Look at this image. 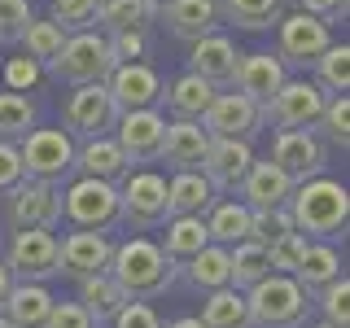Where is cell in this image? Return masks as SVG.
Returning <instances> with one entry per match:
<instances>
[{
    "label": "cell",
    "instance_id": "ee69618b",
    "mask_svg": "<svg viewBox=\"0 0 350 328\" xmlns=\"http://www.w3.org/2000/svg\"><path fill=\"white\" fill-rule=\"evenodd\" d=\"M302 249H306V236H302V232H284L280 241H271V245H267L271 271H284V276H293V267H298Z\"/></svg>",
    "mask_w": 350,
    "mask_h": 328
},
{
    "label": "cell",
    "instance_id": "9c48e42d",
    "mask_svg": "<svg viewBox=\"0 0 350 328\" xmlns=\"http://www.w3.org/2000/svg\"><path fill=\"white\" fill-rule=\"evenodd\" d=\"M123 189H118V219L140 232L149 228H162L167 223V180L158 171H136V175H123Z\"/></svg>",
    "mask_w": 350,
    "mask_h": 328
},
{
    "label": "cell",
    "instance_id": "7dc6e473",
    "mask_svg": "<svg viewBox=\"0 0 350 328\" xmlns=\"http://www.w3.org/2000/svg\"><path fill=\"white\" fill-rule=\"evenodd\" d=\"M0 74H5V87H9V92H27V87H36V79L44 74V66L31 62L27 53H22V57H14Z\"/></svg>",
    "mask_w": 350,
    "mask_h": 328
},
{
    "label": "cell",
    "instance_id": "e575fe53",
    "mask_svg": "<svg viewBox=\"0 0 350 328\" xmlns=\"http://www.w3.org/2000/svg\"><path fill=\"white\" fill-rule=\"evenodd\" d=\"M18 44L27 49V57H31V62H40L44 70H49L53 57H57V53H62V44H66V31H62L53 18H31Z\"/></svg>",
    "mask_w": 350,
    "mask_h": 328
},
{
    "label": "cell",
    "instance_id": "f907efd6",
    "mask_svg": "<svg viewBox=\"0 0 350 328\" xmlns=\"http://www.w3.org/2000/svg\"><path fill=\"white\" fill-rule=\"evenodd\" d=\"M18 180H22V158H18V145H14V140H0V197L14 189Z\"/></svg>",
    "mask_w": 350,
    "mask_h": 328
},
{
    "label": "cell",
    "instance_id": "ffe728a7",
    "mask_svg": "<svg viewBox=\"0 0 350 328\" xmlns=\"http://www.w3.org/2000/svg\"><path fill=\"white\" fill-rule=\"evenodd\" d=\"M206 145H211V131L197 123V118H171L167 131H162L158 158L171 162L175 171H197L206 158Z\"/></svg>",
    "mask_w": 350,
    "mask_h": 328
},
{
    "label": "cell",
    "instance_id": "bcb514c9",
    "mask_svg": "<svg viewBox=\"0 0 350 328\" xmlns=\"http://www.w3.org/2000/svg\"><path fill=\"white\" fill-rule=\"evenodd\" d=\"M109 324H114V328H162L158 311H153L145 298H127V302H123V311H118Z\"/></svg>",
    "mask_w": 350,
    "mask_h": 328
},
{
    "label": "cell",
    "instance_id": "83f0119b",
    "mask_svg": "<svg viewBox=\"0 0 350 328\" xmlns=\"http://www.w3.org/2000/svg\"><path fill=\"white\" fill-rule=\"evenodd\" d=\"M202 245H211V232H206L202 215H171L167 219V236H162V254H167L175 267H184Z\"/></svg>",
    "mask_w": 350,
    "mask_h": 328
},
{
    "label": "cell",
    "instance_id": "b9f144b4",
    "mask_svg": "<svg viewBox=\"0 0 350 328\" xmlns=\"http://www.w3.org/2000/svg\"><path fill=\"white\" fill-rule=\"evenodd\" d=\"M320 311H324V324L350 328V280H346V271L320 289Z\"/></svg>",
    "mask_w": 350,
    "mask_h": 328
},
{
    "label": "cell",
    "instance_id": "8992f818",
    "mask_svg": "<svg viewBox=\"0 0 350 328\" xmlns=\"http://www.w3.org/2000/svg\"><path fill=\"white\" fill-rule=\"evenodd\" d=\"M62 219L70 228H92V232L114 228L118 223V184L79 175V180L62 193Z\"/></svg>",
    "mask_w": 350,
    "mask_h": 328
},
{
    "label": "cell",
    "instance_id": "d4e9b609",
    "mask_svg": "<svg viewBox=\"0 0 350 328\" xmlns=\"http://www.w3.org/2000/svg\"><path fill=\"white\" fill-rule=\"evenodd\" d=\"M162 18H167V27H171V36H180V40H202V36H211V31H219V0H171L167 9H162Z\"/></svg>",
    "mask_w": 350,
    "mask_h": 328
},
{
    "label": "cell",
    "instance_id": "cb8c5ba5",
    "mask_svg": "<svg viewBox=\"0 0 350 328\" xmlns=\"http://www.w3.org/2000/svg\"><path fill=\"white\" fill-rule=\"evenodd\" d=\"M49 311H53V293L40 280H14L5 306H0V315L14 328H44L49 324Z\"/></svg>",
    "mask_w": 350,
    "mask_h": 328
},
{
    "label": "cell",
    "instance_id": "74e56055",
    "mask_svg": "<svg viewBox=\"0 0 350 328\" xmlns=\"http://www.w3.org/2000/svg\"><path fill=\"white\" fill-rule=\"evenodd\" d=\"M315 83L328 96H342L350 87V49L346 44H328L320 57H315Z\"/></svg>",
    "mask_w": 350,
    "mask_h": 328
},
{
    "label": "cell",
    "instance_id": "30bf717a",
    "mask_svg": "<svg viewBox=\"0 0 350 328\" xmlns=\"http://www.w3.org/2000/svg\"><path fill=\"white\" fill-rule=\"evenodd\" d=\"M9 197V228H57L62 223V189L44 180H18Z\"/></svg>",
    "mask_w": 350,
    "mask_h": 328
},
{
    "label": "cell",
    "instance_id": "52a82bcc",
    "mask_svg": "<svg viewBox=\"0 0 350 328\" xmlns=\"http://www.w3.org/2000/svg\"><path fill=\"white\" fill-rule=\"evenodd\" d=\"M324 101H328V92H324L320 83H311V79H284L276 92L262 101V118L276 123L280 131H293V127L315 131V123H320V114H324Z\"/></svg>",
    "mask_w": 350,
    "mask_h": 328
},
{
    "label": "cell",
    "instance_id": "f35d334b",
    "mask_svg": "<svg viewBox=\"0 0 350 328\" xmlns=\"http://www.w3.org/2000/svg\"><path fill=\"white\" fill-rule=\"evenodd\" d=\"M149 9L145 0H101L96 5V22L114 36V31H145L149 27Z\"/></svg>",
    "mask_w": 350,
    "mask_h": 328
},
{
    "label": "cell",
    "instance_id": "5bb4252c",
    "mask_svg": "<svg viewBox=\"0 0 350 328\" xmlns=\"http://www.w3.org/2000/svg\"><path fill=\"white\" fill-rule=\"evenodd\" d=\"M271 162H276V167L289 175L293 184H302V180H315V175H324V167H328V149H324V140L315 136V131L293 127V131H276Z\"/></svg>",
    "mask_w": 350,
    "mask_h": 328
},
{
    "label": "cell",
    "instance_id": "7c38bea8",
    "mask_svg": "<svg viewBox=\"0 0 350 328\" xmlns=\"http://www.w3.org/2000/svg\"><path fill=\"white\" fill-rule=\"evenodd\" d=\"M262 123H267L262 105L241 96V92H215V101L202 114V127L211 136H232V140H254L262 131Z\"/></svg>",
    "mask_w": 350,
    "mask_h": 328
},
{
    "label": "cell",
    "instance_id": "d6986e66",
    "mask_svg": "<svg viewBox=\"0 0 350 328\" xmlns=\"http://www.w3.org/2000/svg\"><path fill=\"white\" fill-rule=\"evenodd\" d=\"M241 189V202L250 206V210H276V206H289V193H293V180L284 175L276 162H250V171H245V180L237 184Z\"/></svg>",
    "mask_w": 350,
    "mask_h": 328
},
{
    "label": "cell",
    "instance_id": "681fc988",
    "mask_svg": "<svg viewBox=\"0 0 350 328\" xmlns=\"http://www.w3.org/2000/svg\"><path fill=\"white\" fill-rule=\"evenodd\" d=\"M109 53H114V62L145 57V31H114L109 36Z\"/></svg>",
    "mask_w": 350,
    "mask_h": 328
},
{
    "label": "cell",
    "instance_id": "c3c4849f",
    "mask_svg": "<svg viewBox=\"0 0 350 328\" xmlns=\"http://www.w3.org/2000/svg\"><path fill=\"white\" fill-rule=\"evenodd\" d=\"M44 328H96V320L83 311L79 302H53L49 324H44Z\"/></svg>",
    "mask_w": 350,
    "mask_h": 328
},
{
    "label": "cell",
    "instance_id": "816d5d0a",
    "mask_svg": "<svg viewBox=\"0 0 350 328\" xmlns=\"http://www.w3.org/2000/svg\"><path fill=\"white\" fill-rule=\"evenodd\" d=\"M298 9H302V14H315V18H324V22H333V18H346V0H298Z\"/></svg>",
    "mask_w": 350,
    "mask_h": 328
},
{
    "label": "cell",
    "instance_id": "ba28073f",
    "mask_svg": "<svg viewBox=\"0 0 350 328\" xmlns=\"http://www.w3.org/2000/svg\"><path fill=\"white\" fill-rule=\"evenodd\" d=\"M118 123V105L109 96L105 83H79L62 105V127L75 140H92V136H109Z\"/></svg>",
    "mask_w": 350,
    "mask_h": 328
},
{
    "label": "cell",
    "instance_id": "ac0fdd59",
    "mask_svg": "<svg viewBox=\"0 0 350 328\" xmlns=\"http://www.w3.org/2000/svg\"><path fill=\"white\" fill-rule=\"evenodd\" d=\"M250 162H254V149H250V140H232V136H211V145H206V158H202V171L206 180L215 184V189H237L241 180H245Z\"/></svg>",
    "mask_w": 350,
    "mask_h": 328
},
{
    "label": "cell",
    "instance_id": "484cf974",
    "mask_svg": "<svg viewBox=\"0 0 350 328\" xmlns=\"http://www.w3.org/2000/svg\"><path fill=\"white\" fill-rule=\"evenodd\" d=\"M215 202H219V189L202 171H175V180L167 184V219L171 215H206Z\"/></svg>",
    "mask_w": 350,
    "mask_h": 328
},
{
    "label": "cell",
    "instance_id": "f546056e",
    "mask_svg": "<svg viewBox=\"0 0 350 328\" xmlns=\"http://www.w3.org/2000/svg\"><path fill=\"white\" fill-rule=\"evenodd\" d=\"M262 276H271V258H267V245L258 241H237L228 245V284L232 289H254Z\"/></svg>",
    "mask_w": 350,
    "mask_h": 328
},
{
    "label": "cell",
    "instance_id": "9a60e30c",
    "mask_svg": "<svg viewBox=\"0 0 350 328\" xmlns=\"http://www.w3.org/2000/svg\"><path fill=\"white\" fill-rule=\"evenodd\" d=\"M105 87L114 96L118 114L123 109H149L162 101V74L145 62H118L114 70L105 74Z\"/></svg>",
    "mask_w": 350,
    "mask_h": 328
},
{
    "label": "cell",
    "instance_id": "6da1fadb",
    "mask_svg": "<svg viewBox=\"0 0 350 328\" xmlns=\"http://www.w3.org/2000/svg\"><path fill=\"white\" fill-rule=\"evenodd\" d=\"M289 215H293V228L302 236L337 241V236H346V223H350V193H346V184L315 175V180L293 184Z\"/></svg>",
    "mask_w": 350,
    "mask_h": 328
},
{
    "label": "cell",
    "instance_id": "6f0895ef",
    "mask_svg": "<svg viewBox=\"0 0 350 328\" xmlns=\"http://www.w3.org/2000/svg\"><path fill=\"white\" fill-rule=\"evenodd\" d=\"M315 328H337V324H315Z\"/></svg>",
    "mask_w": 350,
    "mask_h": 328
},
{
    "label": "cell",
    "instance_id": "8fae6325",
    "mask_svg": "<svg viewBox=\"0 0 350 328\" xmlns=\"http://www.w3.org/2000/svg\"><path fill=\"white\" fill-rule=\"evenodd\" d=\"M9 271H14V280H49L57 276V232L53 228H22L14 232L9 241Z\"/></svg>",
    "mask_w": 350,
    "mask_h": 328
},
{
    "label": "cell",
    "instance_id": "4dcf8cb0",
    "mask_svg": "<svg viewBox=\"0 0 350 328\" xmlns=\"http://www.w3.org/2000/svg\"><path fill=\"white\" fill-rule=\"evenodd\" d=\"M215 92L219 87L215 83H206L202 74H180L171 87H162V96H167V105H171V114L175 118H197L202 123V114H206V105L215 101Z\"/></svg>",
    "mask_w": 350,
    "mask_h": 328
},
{
    "label": "cell",
    "instance_id": "7402d4cb",
    "mask_svg": "<svg viewBox=\"0 0 350 328\" xmlns=\"http://www.w3.org/2000/svg\"><path fill=\"white\" fill-rule=\"evenodd\" d=\"M237 44L228 40V36H219V31H211V36H202V40H193V49H189V70L193 74H202L206 83H215V87H228L232 83V70H237Z\"/></svg>",
    "mask_w": 350,
    "mask_h": 328
},
{
    "label": "cell",
    "instance_id": "836d02e7",
    "mask_svg": "<svg viewBox=\"0 0 350 328\" xmlns=\"http://www.w3.org/2000/svg\"><path fill=\"white\" fill-rule=\"evenodd\" d=\"M202 324H206V328H250L245 293H241V289H232V284H224V289L206 293Z\"/></svg>",
    "mask_w": 350,
    "mask_h": 328
},
{
    "label": "cell",
    "instance_id": "44dd1931",
    "mask_svg": "<svg viewBox=\"0 0 350 328\" xmlns=\"http://www.w3.org/2000/svg\"><path fill=\"white\" fill-rule=\"evenodd\" d=\"M284 79H289V74H284V62L276 53H241L237 70H232V87L241 96H250V101H258V105L267 101Z\"/></svg>",
    "mask_w": 350,
    "mask_h": 328
},
{
    "label": "cell",
    "instance_id": "3957f363",
    "mask_svg": "<svg viewBox=\"0 0 350 328\" xmlns=\"http://www.w3.org/2000/svg\"><path fill=\"white\" fill-rule=\"evenodd\" d=\"M245 311H250V328H302L306 315H311V293L293 276L271 271L254 289H245Z\"/></svg>",
    "mask_w": 350,
    "mask_h": 328
},
{
    "label": "cell",
    "instance_id": "ab89813d",
    "mask_svg": "<svg viewBox=\"0 0 350 328\" xmlns=\"http://www.w3.org/2000/svg\"><path fill=\"white\" fill-rule=\"evenodd\" d=\"M320 136L328 140L333 149H350V101H346V92L342 96H328L324 101V114H320Z\"/></svg>",
    "mask_w": 350,
    "mask_h": 328
},
{
    "label": "cell",
    "instance_id": "7a4b0ae2",
    "mask_svg": "<svg viewBox=\"0 0 350 328\" xmlns=\"http://www.w3.org/2000/svg\"><path fill=\"white\" fill-rule=\"evenodd\" d=\"M105 271L114 276V284L127 293V298H145V302L158 298V293H167L171 280H175V262L162 254V245H153L145 236L114 245Z\"/></svg>",
    "mask_w": 350,
    "mask_h": 328
},
{
    "label": "cell",
    "instance_id": "277c9868",
    "mask_svg": "<svg viewBox=\"0 0 350 328\" xmlns=\"http://www.w3.org/2000/svg\"><path fill=\"white\" fill-rule=\"evenodd\" d=\"M18 158L22 180L62 184L75 175V136H66V127H31L18 140Z\"/></svg>",
    "mask_w": 350,
    "mask_h": 328
},
{
    "label": "cell",
    "instance_id": "5b68a950",
    "mask_svg": "<svg viewBox=\"0 0 350 328\" xmlns=\"http://www.w3.org/2000/svg\"><path fill=\"white\" fill-rule=\"evenodd\" d=\"M114 53H109V36L101 31H75V36H66L62 53L53 57L49 70L57 74L62 83L79 87V83H105V74L114 70Z\"/></svg>",
    "mask_w": 350,
    "mask_h": 328
},
{
    "label": "cell",
    "instance_id": "e0dca14e",
    "mask_svg": "<svg viewBox=\"0 0 350 328\" xmlns=\"http://www.w3.org/2000/svg\"><path fill=\"white\" fill-rule=\"evenodd\" d=\"M162 131H167V118L153 105L149 109H123L114 123V140L127 153V162H153L162 149Z\"/></svg>",
    "mask_w": 350,
    "mask_h": 328
},
{
    "label": "cell",
    "instance_id": "4316f807",
    "mask_svg": "<svg viewBox=\"0 0 350 328\" xmlns=\"http://www.w3.org/2000/svg\"><path fill=\"white\" fill-rule=\"evenodd\" d=\"M342 276V254H337L333 241H306L298 267H293V280L302 284L306 293H320L328 280Z\"/></svg>",
    "mask_w": 350,
    "mask_h": 328
},
{
    "label": "cell",
    "instance_id": "d6a6232c",
    "mask_svg": "<svg viewBox=\"0 0 350 328\" xmlns=\"http://www.w3.org/2000/svg\"><path fill=\"white\" fill-rule=\"evenodd\" d=\"M184 276H189L193 289H206V293H215V289H224L228 284V245H202L197 254L184 262Z\"/></svg>",
    "mask_w": 350,
    "mask_h": 328
},
{
    "label": "cell",
    "instance_id": "9f6ffc18",
    "mask_svg": "<svg viewBox=\"0 0 350 328\" xmlns=\"http://www.w3.org/2000/svg\"><path fill=\"white\" fill-rule=\"evenodd\" d=\"M0 328H14V324H9V320H5V315H0Z\"/></svg>",
    "mask_w": 350,
    "mask_h": 328
},
{
    "label": "cell",
    "instance_id": "4fadbf2b",
    "mask_svg": "<svg viewBox=\"0 0 350 328\" xmlns=\"http://www.w3.org/2000/svg\"><path fill=\"white\" fill-rule=\"evenodd\" d=\"M276 27H280V53H276V57L293 62V66H315V57L333 44L328 22L315 18V14H302V9H298V14H280Z\"/></svg>",
    "mask_w": 350,
    "mask_h": 328
},
{
    "label": "cell",
    "instance_id": "d590c367",
    "mask_svg": "<svg viewBox=\"0 0 350 328\" xmlns=\"http://www.w3.org/2000/svg\"><path fill=\"white\" fill-rule=\"evenodd\" d=\"M219 14L241 31H267L280 18V0H224Z\"/></svg>",
    "mask_w": 350,
    "mask_h": 328
},
{
    "label": "cell",
    "instance_id": "1f68e13d",
    "mask_svg": "<svg viewBox=\"0 0 350 328\" xmlns=\"http://www.w3.org/2000/svg\"><path fill=\"white\" fill-rule=\"evenodd\" d=\"M202 219H206V232H211L215 245H237V241H250V219H254V210L245 202H215Z\"/></svg>",
    "mask_w": 350,
    "mask_h": 328
},
{
    "label": "cell",
    "instance_id": "f5cc1de1",
    "mask_svg": "<svg viewBox=\"0 0 350 328\" xmlns=\"http://www.w3.org/2000/svg\"><path fill=\"white\" fill-rule=\"evenodd\" d=\"M9 289H14V271H9V262L0 258V306H5V298H9Z\"/></svg>",
    "mask_w": 350,
    "mask_h": 328
},
{
    "label": "cell",
    "instance_id": "60d3db41",
    "mask_svg": "<svg viewBox=\"0 0 350 328\" xmlns=\"http://www.w3.org/2000/svg\"><path fill=\"white\" fill-rule=\"evenodd\" d=\"M96 5H101V0H53L49 18L57 22L66 36H75V31H92L96 27Z\"/></svg>",
    "mask_w": 350,
    "mask_h": 328
},
{
    "label": "cell",
    "instance_id": "2e32d148",
    "mask_svg": "<svg viewBox=\"0 0 350 328\" xmlns=\"http://www.w3.org/2000/svg\"><path fill=\"white\" fill-rule=\"evenodd\" d=\"M109 254H114V241L105 232H92V228H75L70 236L57 241V271L83 280V276H96V271L109 267Z\"/></svg>",
    "mask_w": 350,
    "mask_h": 328
},
{
    "label": "cell",
    "instance_id": "11a10c76",
    "mask_svg": "<svg viewBox=\"0 0 350 328\" xmlns=\"http://www.w3.org/2000/svg\"><path fill=\"white\" fill-rule=\"evenodd\" d=\"M167 5H171V0H145V9H149L153 18H162V9H167Z\"/></svg>",
    "mask_w": 350,
    "mask_h": 328
},
{
    "label": "cell",
    "instance_id": "603a6c76",
    "mask_svg": "<svg viewBox=\"0 0 350 328\" xmlns=\"http://www.w3.org/2000/svg\"><path fill=\"white\" fill-rule=\"evenodd\" d=\"M75 171L92 175V180L118 184L131 171V162H127V153L118 149L114 136H92V140H83V145H75Z\"/></svg>",
    "mask_w": 350,
    "mask_h": 328
},
{
    "label": "cell",
    "instance_id": "7bdbcfd3",
    "mask_svg": "<svg viewBox=\"0 0 350 328\" xmlns=\"http://www.w3.org/2000/svg\"><path fill=\"white\" fill-rule=\"evenodd\" d=\"M284 232H298V228H293L289 206H276V210H254V219H250V241H258V245H271V241H280Z\"/></svg>",
    "mask_w": 350,
    "mask_h": 328
},
{
    "label": "cell",
    "instance_id": "8d00e7d4",
    "mask_svg": "<svg viewBox=\"0 0 350 328\" xmlns=\"http://www.w3.org/2000/svg\"><path fill=\"white\" fill-rule=\"evenodd\" d=\"M31 127H36V101L5 87V92H0V140H14L18 145Z\"/></svg>",
    "mask_w": 350,
    "mask_h": 328
},
{
    "label": "cell",
    "instance_id": "f1b7e54d",
    "mask_svg": "<svg viewBox=\"0 0 350 328\" xmlns=\"http://www.w3.org/2000/svg\"><path fill=\"white\" fill-rule=\"evenodd\" d=\"M75 302H79L83 311L96 320V328H101V324H109L118 311H123L127 293L114 284V276H109V271H96V276H83V280H79V298H75Z\"/></svg>",
    "mask_w": 350,
    "mask_h": 328
},
{
    "label": "cell",
    "instance_id": "db71d44e",
    "mask_svg": "<svg viewBox=\"0 0 350 328\" xmlns=\"http://www.w3.org/2000/svg\"><path fill=\"white\" fill-rule=\"evenodd\" d=\"M162 328H206V324H202V315H180V320H171Z\"/></svg>",
    "mask_w": 350,
    "mask_h": 328
},
{
    "label": "cell",
    "instance_id": "f6af8a7d",
    "mask_svg": "<svg viewBox=\"0 0 350 328\" xmlns=\"http://www.w3.org/2000/svg\"><path fill=\"white\" fill-rule=\"evenodd\" d=\"M31 22V0H0V44H18Z\"/></svg>",
    "mask_w": 350,
    "mask_h": 328
}]
</instances>
